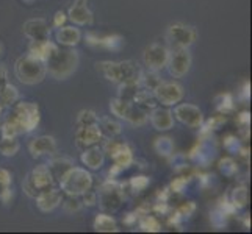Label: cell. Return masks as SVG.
<instances>
[{
	"mask_svg": "<svg viewBox=\"0 0 252 234\" xmlns=\"http://www.w3.org/2000/svg\"><path fill=\"white\" fill-rule=\"evenodd\" d=\"M99 122V117L95 114L94 111L91 109H83L79 112V116H77V120H75V125L77 128L80 127H90V125H97Z\"/></svg>",
	"mask_w": 252,
	"mask_h": 234,
	"instance_id": "obj_31",
	"label": "cell"
},
{
	"mask_svg": "<svg viewBox=\"0 0 252 234\" xmlns=\"http://www.w3.org/2000/svg\"><path fill=\"white\" fill-rule=\"evenodd\" d=\"M80 197H82V205H85V206L97 205V194H95L94 190H91V189H88L86 192H83Z\"/></svg>",
	"mask_w": 252,
	"mask_h": 234,
	"instance_id": "obj_42",
	"label": "cell"
},
{
	"mask_svg": "<svg viewBox=\"0 0 252 234\" xmlns=\"http://www.w3.org/2000/svg\"><path fill=\"white\" fill-rule=\"evenodd\" d=\"M168 38L172 44H176V47H189L193 46L197 39V31L191 27V25L176 22L171 24L168 28Z\"/></svg>",
	"mask_w": 252,
	"mask_h": 234,
	"instance_id": "obj_10",
	"label": "cell"
},
{
	"mask_svg": "<svg viewBox=\"0 0 252 234\" xmlns=\"http://www.w3.org/2000/svg\"><path fill=\"white\" fill-rule=\"evenodd\" d=\"M151 124L155 130L158 131H168L174 127V114L171 109L166 108H157L155 106L154 109H151Z\"/></svg>",
	"mask_w": 252,
	"mask_h": 234,
	"instance_id": "obj_20",
	"label": "cell"
},
{
	"mask_svg": "<svg viewBox=\"0 0 252 234\" xmlns=\"http://www.w3.org/2000/svg\"><path fill=\"white\" fill-rule=\"evenodd\" d=\"M0 116H2V105H0Z\"/></svg>",
	"mask_w": 252,
	"mask_h": 234,
	"instance_id": "obj_51",
	"label": "cell"
},
{
	"mask_svg": "<svg viewBox=\"0 0 252 234\" xmlns=\"http://www.w3.org/2000/svg\"><path fill=\"white\" fill-rule=\"evenodd\" d=\"M64 22H66V14L63 11H57L54 16V27H57V28L63 27Z\"/></svg>",
	"mask_w": 252,
	"mask_h": 234,
	"instance_id": "obj_46",
	"label": "cell"
},
{
	"mask_svg": "<svg viewBox=\"0 0 252 234\" xmlns=\"http://www.w3.org/2000/svg\"><path fill=\"white\" fill-rule=\"evenodd\" d=\"M230 217V215L225 212V211H222L221 208L218 206L216 209L212 212V215H210V220H212V225L216 228V230H221V228H224L225 225H227V219Z\"/></svg>",
	"mask_w": 252,
	"mask_h": 234,
	"instance_id": "obj_37",
	"label": "cell"
},
{
	"mask_svg": "<svg viewBox=\"0 0 252 234\" xmlns=\"http://www.w3.org/2000/svg\"><path fill=\"white\" fill-rule=\"evenodd\" d=\"M144 64L147 67V71H155L160 72L161 69L168 66V59H169V50L166 46L158 44V42H154L149 47L144 50Z\"/></svg>",
	"mask_w": 252,
	"mask_h": 234,
	"instance_id": "obj_9",
	"label": "cell"
},
{
	"mask_svg": "<svg viewBox=\"0 0 252 234\" xmlns=\"http://www.w3.org/2000/svg\"><path fill=\"white\" fill-rule=\"evenodd\" d=\"M110 111L115 117H118L121 120H126V122L132 124L135 127L146 125L147 119H149L146 114V111L141 109L140 106L133 105L132 100H126L121 97L110 100Z\"/></svg>",
	"mask_w": 252,
	"mask_h": 234,
	"instance_id": "obj_5",
	"label": "cell"
},
{
	"mask_svg": "<svg viewBox=\"0 0 252 234\" xmlns=\"http://www.w3.org/2000/svg\"><path fill=\"white\" fill-rule=\"evenodd\" d=\"M191 53L187 47H176L172 53H169L168 59V67H169V74L174 78H182L185 77L189 69H191Z\"/></svg>",
	"mask_w": 252,
	"mask_h": 234,
	"instance_id": "obj_8",
	"label": "cell"
},
{
	"mask_svg": "<svg viewBox=\"0 0 252 234\" xmlns=\"http://www.w3.org/2000/svg\"><path fill=\"white\" fill-rule=\"evenodd\" d=\"M136 219H138V212H135V214H128L127 217L124 219V223H126V225H132L133 220H136Z\"/></svg>",
	"mask_w": 252,
	"mask_h": 234,
	"instance_id": "obj_49",
	"label": "cell"
},
{
	"mask_svg": "<svg viewBox=\"0 0 252 234\" xmlns=\"http://www.w3.org/2000/svg\"><path fill=\"white\" fill-rule=\"evenodd\" d=\"M21 145L16 141V137H3L0 141V153L3 156H14L17 152H19Z\"/></svg>",
	"mask_w": 252,
	"mask_h": 234,
	"instance_id": "obj_32",
	"label": "cell"
},
{
	"mask_svg": "<svg viewBox=\"0 0 252 234\" xmlns=\"http://www.w3.org/2000/svg\"><path fill=\"white\" fill-rule=\"evenodd\" d=\"M57 49H58V46L54 44V42H50L49 39L47 41H32V44L29 47V55L46 63L47 59L55 53Z\"/></svg>",
	"mask_w": 252,
	"mask_h": 234,
	"instance_id": "obj_21",
	"label": "cell"
},
{
	"mask_svg": "<svg viewBox=\"0 0 252 234\" xmlns=\"http://www.w3.org/2000/svg\"><path fill=\"white\" fill-rule=\"evenodd\" d=\"M27 178L38 194L41 192V190H46V189L52 187L54 186V181H55L54 177H52V172L49 170V167L46 166V164H41V166L34 167Z\"/></svg>",
	"mask_w": 252,
	"mask_h": 234,
	"instance_id": "obj_15",
	"label": "cell"
},
{
	"mask_svg": "<svg viewBox=\"0 0 252 234\" xmlns=\"http://www.w3.org/2000/svg\"><path fill=\"white\" fill-rule=\"evenodd\" d=\"M220 170L224 173L225 177H233L238 172V166L232 158H222L220 161Z\"/></svg>",
	"mask_w": 252,
	"mask_h": 234,
	"instance_id": "obj_39",
	"label": "cell"
},
{
	"mask_svg": "<svg viewBox=\"0 0 252 234\" xmlns=\"http://www.w3.org/2000/svg\"><path fill=\"white\" fill-rule=\"evenodd\" d=\"M93 228L99 233H116L119 230L116 220L108 214H97L95 215Z\"/></svg>",
	"mask_w": 252,
	"mask_h": 234,
	"instance_id": "obj_26",
	"label": "cell"
},
{
	"mask_svg": "<svg viewBox=\"0 0 252 234\" xmlns=\"http://www.w3.org/2000/svg\"><path fill=\"white\" fill-rule=\"evenodd\" d=\"M0 55H2V47H0Z\"/></svg>",
	"mask_w": 252,
	"mask_h": 234,
	"instance_id": "obj_52",
	"label": "cell"
},
{
	"mask_svg": "<svg viewBox=\"0 0 252 234\" xmlns=\"http://www.w3.org/2000/svg\"><path fill=\"white\" fill-rule=\"evenodd\" d=\"M224 147H225V149H227L229 152H233V153L240 152V149H241L238 139H237L235 136H232V134H230V136H227V137H225V139H224Z\"/></svg>",
	"mask_w": 252,
	"mask_h": 234,
	"instance_id": "obj_43",
	"label": "cell"
},
{
	"mask_svg": "<svg viewBox=\"0 0 252 234\" xmlns=\"http://www.w3.org/2000/svg\"><path fill=\"white\" fill-rule=\"evenodd\" d=\"M141 84L144 86V88L147 91H154L157 86L161 83V78L158 75V72L155 71H147L146 74H141V78H140Z\"/></svg>",
	"mask_w": 252,
	"mask_h": 234,
	"instance_id": "obj_35",
	"label": "cell"
},
{
	"mask_svg": "<svg viewBox=\"0 0 252 234\" xmlns=\"http://www.w3.org/2000/svg\"><path fill=\"white\" fill-rule=\"evenodd\" d=\"M216 109H218L221 114H227L229 111L233 109V99L230 94H221L216 97Z\"/></svg>",
	"mask_w": 252,
	"mask_h": 234,
	"instance_id": "obj_36",
	"label": "cell"
},
{
	"mask_svg": "<svg viewBox=\"0 0 252 234\" xmlns=\"http://www.w3.org/2000/svg\"><path fill=\"white\" fill-rule=\"evenodd\" d=\"M130 187H132L133 190H136V192H140V190H144L147 186H149V178L147 177H133L132 180H130Z\"/></svg>",
	"mask_w": 252,
	"mask_h": 234,
	"instance_id": "obj_40",
	"label": "cell"
},
{
	"mask_svg": "<svg viewBox=\"0 0 252 234\" xmlns=\"http://www.w3.org/2000/svg\"><path fill=\"white\" fill-rule=\"evenodd\" d=\"M152 92L155 100L161 103L163 106H174L180 103L185 97L184 86L177 81H166V83L161 81Z\"/></svg>",
	"mask_w": 252,
	"mask_h": 234,
	"instance_id": "obj_7",
	"label": "cell"
},
{
	"mask_svg": "<svg viewBox=\"0 0 252 234\" xmlns=\"http://www.w3.org/2000/svg\"><path fill=\"white\" fill-rule=\"evenodd\" d=\"M140 228H141V231H146V233H158V231H161V223L155 215L146 214L140 220Z\"/></svg>",
	"mask_w": 252,
	"mask_h": 234,
	"instance_id": "obj_33",
	"label": "cell"
},
{
	"mask_svg": "<svg viewBox=\"0 0 252 234\" xmlns=\"http://www.w3.org/2000/svg\"><path fill=\"white\" fill-rule=\"evenodd\" d=\"M29 152L33 158H39V156L54 155L57 152V141L52 136H39L34 137L29 144Z\"/></svg>",
	"mask_w": 252,
	"mask_h": 234,
	"instance_id": "obj_18",
	"label": "cell"
},
{
	"mask_svg": "<svg viewBox=\"0 0 252 234\" xmlns=\"http://www.w3.org/2000/svg\"><path fill=\"white\" fill-rule=\"evenodd\" d=\"M63 208L67 214H74V212H79L82 209V200L79 195H67L66 200H62Z\"/></svg>",
	"mask_w": 252,
	"mask_h": 234,
	"instance_id": "obj_38",
	"label": "cell"
},
{
	"mask_svg": "<svg viewBox=\"0 0 252 234\" xmlns=\"http://www.w3.org/2000/svg\"><path fill=\"white\" fill-rule=\"evenodd\" d=\"M97 125H99L102 136L108 137V139H111V137H116V136H119L121 133H123V127H121V124L113 117L99 119Z\"/></svg>",
	"mask_w": 252,
	"mask_h": 234,
	"instance_id": "obj_25",
	"label": "cell"
},
{
	"mask_svg": "<svg viewBox=\"0 0 252 234\" xmlns=\"http://www.w3.org/2000/svg\"><path fill=\"white\" fill-rule=\"evenodd\" d=\"M251 84H249V81H246L245 83V88H243V95H245V99L248 100L249 99V95H251Z\"/></svg>",
	"mask_w": 252,
	"mask_h": 234,
	"instance_id": "obj_50",
	"label": "cell"
},
{
	"mask_svg": "<svg viewBox=\"0 0 252 234\" xmlns=\"http://www.w3.org/2000/svg\"><path fill=\"white\" fill-rule=\"evenodd\" d=\"M154 149L160 156L169 158V156L174 155V141L168 136H160L154 141Z\"/></svg>",
	"mask_w": 252,
	"mask_h": 234,
	"instance_id": "obj_29",
	"label": "cell"
},
{
	"mask_svg": "<svg viewBox=\"0 0 252 234\" xmlns=\"http://www.w3.org/2000/svg\"><path fill=\"white\" fill-rule=\"evenodd\" d=\"M102 139V133L99 125H90V127H80L75 131V142L77 147L82 150L90 149V147L97 145Z\"/></svg>",
	"mask_w": 252,
	"mask_h": 234,
	"instance_id": "obj_14",
	"label": "cell"
},
{
	"mask_svg": "<svg viewBox=\"0 0 252 234\" xmlns=\"http://www.w3.org/2000/svg\"><path fill=\"white\" fill-rule=\"evenodd\" d=\"M188 184V178L187 177H180V178H176L171 183V189H172V192H182Z\"/></svg>",
	"mask_w": 252,
	"mask_h": 234,
	"instance_id": "obj_45",
	"label": "cell"
},
{
	"mask_svg": "<svg viewBox=\"0 0 252 234\" xmlns=\"http://www.w3.org/2000/svg\"><path fill=\"white\" fill-rule=\"evenodd\" d=\"M67 16L77 25H90L93 22V13L88 8V0H74Z\"/></svg>",
	"mask_w": 252,
	"mask_h": 234,
	"instance_id": "obj_19",
	"label": "cell"
},
{
	"mask_svg": "<svg viewBox=\"0 0 252 234\" xmlns=\"http://www.w3.org/2000/svg\"><path fill=\"white\" fill-rule=\"evenodd\" d=\"M132 102L136 106H140L141 109H154L155 106H157V100H155V97H154V92L143 91V89L136 91Z\"/></svg>",
	"mask_w": 252,
	"mask_h": 234,
	"instance_id": "obj_27",
	"label": "cell"
},
{
	"mask_svg": "<svg viewBox=\"0 0 252 234\" xmlns=\"http://www.w3.org/2000/svg\"><path fill=\"white\" fill-rule=\"evenodd\" d=\"M22 31L30 41H47L50 28L44 19H30L22 25Z\"/></svg>",
	"mask_w": 252,
	"mask_h": 234,
	"instance_id": "obj_16",
	"label": "cell"
},
{
	"mask_svg": "<svg viewBox=\"0 0 252 234\" xmlns=\"http://www.w3.org/2000/svg\"><path fill=\"white\" fill-rule=\"evenodd\" d=\"M41 120V112L36 103L33 102H21L14 105L13 114L8 117L10 122L17 133H30L39 125Z\"/></svg>",
	"mask_w": 252,
	"mask_h": 234,
	"instance_id": "obj_3",
	"label": "cell"
},
{
	"mask_svg": "<svg viewBox=\"0 0 252 234\" xmlns=\"http://www.w3.org/2000/svg\"><path fill=\"white\" fill-rule=\"evenodd\" d=\"M123 41L124 39L121 38L119 34H108V36L99 38L97 47L107 49V50H111V52H118L121 47H123Z\"/></svg>",
	"mask_w": 252,
	"mask_h": 234,
	"instance_id": "obj_30",
	"label": "cell"
},
{
	"mask_svg": "<svg viewBox=\"0 0 252 234\" xmlns=\"http://www.w3.org/2000/svg\"><path fill=\"white\" fill-rule=\"evenodd\" d=\"M55 39L60 46L75 47L82 41V31L77 27H60L55 33Z\"/></svg>",
	"mask_w": 252,
	"mask_h": 234,
	"instance_id": "obj_22",
	"label": "cell"
},
{
	"mask_svg": "<svg viewBox=\"0 0 252 234\" xmlns=\"http://www.w3.org/2000/svg\"><path fill=\"white\" fill-rule=\"evenodd\" d=\"M82 162L91 170H99L105 162V153L97 145L85 149L82 153Z\"/></svg>",
	"mask_w": 252,
	"mask_h": 234,
	"instance_id": "obj_23",
	"label": "cell"
},
{
	"mask_svg": "<svg viewBox=\"0 0 252 234\" xmlns=\"http://www.w3.org/2000/svg\"><path fill=\"white\" fill-rule=\"evenodd\" d=\"M248 198H249V194H248V187L246 186H238L233 189L232 192V203L233 206L240 209V208H245L248 205Z\"/></svg>",
	"mask_w": 252,
	"mask_h": 234,
	"instance_id": "obj_34",
	"label": "cell"
},
{
	"mask_svg": "<svg viewBox=\"0 0 252 234\" xmlns=\"http://www.w3.org/2000/svg\"><path fill=\"white\" fill-rule=\"evenodd\" d=\"M11 173L8 172L6 169H0V192H2L3 189L10 187L11 186Z\"/></svg>",
	"mask_w": 252,
	"mask_h": 234,
	"instance_id": "obj_44",
	"label": "cell"
},
{
	"mask_svg": "<svg viewBox=\"0 0 252 234\" xmlns=\"http://www.w3.org/2000/svg\"><path fill=\"white\" fill-rule=\"evenodd\" d=\"M79 63H80V58L75 50L57 49L55 53L46 61V67H47V72L54 78H57V80H66V78H69L77 71Z\"/></svg>",
	"mask_w": 252,
	"mask_h": 234,
	"instance_id": "obj_2",
	"label": "cell"
},
{
	"mask_svg": "<svg viewBox=\"0 0 252 234\" xmlns=\"http://www.w3.org/2000/svg\"><path fill=\"white\" fill-rule=\"evenodd\" d=\"M14 72L21 83L33 86L44 80L47 75V67H46V63L41 61V59L25 55L16 61Z\"/></svg>",
	"mask_w": 252,
	"mask_h": 234,
	"instance_id": "obj_4",
	"label": "cell"
},
{
	"mask_svg": "<svg viewBox=\"0 0 252 234\" xmlns=\"http://www.w3.org/2000/svg\"><path fill=\"white\" fill-rule=\"evenodd\" d=\"M62 192L66 195H82L93 187V175L83 167H72L66 175L60 180Z\"/></svg>",
	"mask_w": 252,
	"mask_h": 234,
	"instance_id": "obj_6",
	"label": "cell"
},
{
	"mask_svg": "<svg viewBox=\"0 0 252 234\" xmlns=\"http://www.w3.org/2000/svg\"><path fill=\"white\" fill-rule=\"evenodd\" d=\"M49 170L52 172V177H54V180H62L66 173L71 170L74 167V161L72 159H69V158H55V159H52L49 162Z\"/></svg>",
	"mask_w": 252,
	"mask_h": 234,
	"instance_id": "obj_24",
	"label": "cell"
},
{
	"mask_svg": "<svg viewBox=\"0 0 252 234\" xmlns=\"http://www.w3.org/2000/svg\"><path fill=\"white\" fill-rule=\"evenodd\" d=\"M95 66L105 80L116 84L124 81H136L140 80L143 74L138 64L133 61H100Z\"/></svg>",
	"mask_w": 252,
	"mask_h": 234,
	"instance_id": "obj_1",
	"label": "cell"
},
{
	"mask_svg": "<svg viewBox=\"0 0 252 234\" xmlns=\"http://www.w3.org/2000/svg\"><path fill=\"white\" fill-rule=\"evenodd\" d=\"M179 122L189 128H201L204 124V114L202 111L194 105H188V103H182V105L176 106L172 112Z\"/></svg>",
	"mask_w": 252,
	"mask_h": 234,
	"instance_id": "obj_12",
	"label": "cell"
},
{
	"mask_svg": "<svg viewBox=\"0 0 252 234\" xmlns=\"http://www.w3.org/2000/svg\"><path fill=\"white\" fill-rule=\"evenodd\" d=\"M110 158L113 159V162H115V166H113L111 170H110V175L115 177L116 173H119V172L126 170L127 167H130V164L133 162V152H132V149H130L127 144L123 142L118 147V150L110 156Z\"/></svg>",
	"mask_w": 252,
	"mask_h": 234,
	"instance_id": "obj_17",
	"label": "cell"
},
{
	"mask_svg": "<svg viewBox=\"0 0 252 234\" xmlns=\"http://www.w3.org/2000/svg\"><path fill=\"white\" fill-rule=\"evenodd\" d=\"M34 198H36L38 209L41 212H52V211H55L60 205H62L63 192L60 189L49 187L46 190H41V192Z\"/></svg>",
	"mask_w": 252,
	"mask_h": 234,
	"instance_id": "obj_13",
	"label": "cell"
},
{
	"mask_svg": "<svg viewBox=\"0 0 252 234\" xmlns=\"http://www.w3.org/2000/svg\"><path fill=\"white\" fill-rule=\"evenodd\" d=\"M19 100V91L14 84L6 83L2 89H0V105L3 106H13Z\"/></svg>",
	"mask_w": 252,
	"mask_h": 234,
	"instance_id": "obj_28",
	"label": "cell"
},
{
	"mask_svg": "<svg viewBox=\"0 0 252 234\" xmlns=\"http://www.w3.org/2000/svg\"><path fill=\"white\" fill-rule=\"evenodd\" d=\"M194 209H196V205L193 202H188V203H184V205L179 208L176 215H177L179 219H182V217H189V215L194 212Z\"/></svg>",
	"mask_w": 252,
	"mask_h": 234,
	"instance_id": "obj_41",
	"label": "cell"
},
{
	"mask_svg": "<svg viewBox=\"0 0 252 234\" xmlns=\"http://www.w3.org/2000/svg\"><path fill=\"white\" fill-rule=\"evenodd\" d=\"M99 203L102 206V209L105 211H116L118 208L121 206L124 200V195H123V190L121 187L115 183H105L100 189V194H99Z\"/></svg>",
	"mask_w": 252,
	"mask_h": 234,
	"instance_id": "obj_11",
	"label": "cell"
},
{
	"mask_svg": "<svg viewBox=\"0 0 252 234\" xmlns=\"http://www.w3.org/2000/svg\"><path fill=\"white\" fill-rule=\"evenodd\" d=\"M8 83V74H6V69L3 66H0V89Z\"/></svg>",
	"mask_w": 252,
	"mask_h": 234,
	"instance_id": "obj_48",
	"label": "cell"
},
{
	"mask_svg": "<svg viewBox=\"0 0 252 234\" xmlns=\"http://www.w3.org/2000/svg\"><path fill=\"white\" fill-rule=\"evenodd\" d=\"M238 124L243 127V128H248L249 127V124H251V114H249V112L248 111H243L241 112V114L238 116Z\"/></svg>",
	"mask_w": 252,
	"mask_h": 234,
	"instance_id": "obj_47",
	"label": "cell"
}]
</instances>
